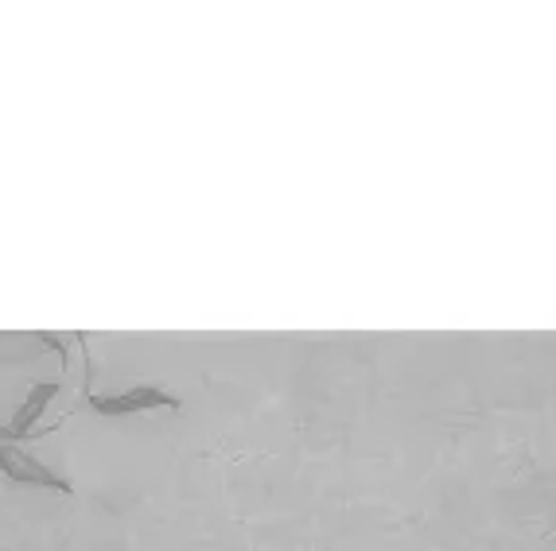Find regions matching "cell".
<instances>
[{
  "label": "cell",
  "instance_id": "cell-2",
  "mask_svg": "<svg viewBox=\"0 0 556 551\" xmlns=\"http://www.w3.org/2000/svg\"><path fill=\"white\" fill-rule=\"evenodd\" d=\"M90 408L98 415H137V412H152V408H179V396L156 385H137V388H125V393L90 396Z\"/></svg>",
  "mask_w": 556,
  "mask_h": 551
},
{
  "label": "cell",
  "instance_id": "cell-3",
  "mask_svg": "<svg viewBox=\"0 0 556 551\" xmlns=\"http://www.w3.org/2000/svg\"><path fill=\"white\" fill-rule=\"evenodd\" d=\"M59 393V381H43V385H31L28 396H24V405L16 408V415H12V423L4 427V435H12V439H20V435H28L31 427H36L39 420H43L47 405L55 400Z\"/></svg>",
  "mask_w": 556,
  "mask_h": 551
},
{
  "label": "cell",
  "instance_id": "cell-1",
  "mask_svg": "<svg viewBox=\"0 0 556 551\" xmlns=\"http://www.w3.org/2000/svg\"><path fill=\"white\" fill-rule=\"evenodd\" d=\"M0 474L12 486H39V489H55V494H71V482L59 478L55 470H47L36 454H28L16 443H0Z\"/></svg>",
  "mask_w": 556,
  "mask_h": 551
}]
</instances>
